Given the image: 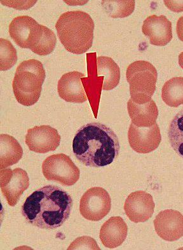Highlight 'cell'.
<instances>
[{"label":"cell","instance_id":"ba28073f","mask_svg":"<svg viewBox=\"0 0 183 250\" xmlns=\"http://www.w3.org/2000/svg\"><path fill=\"white\" fill-rule=\"evenodd\" d=\"M42 33V25L29 16L17 17L9 25L10 37L23 48L33 50L39 43Z\"/></svg>","mask_w":183,"mask_h":250},{"label":"cell","instance_id":"8992f818","mask_svg":"<svg viewBox=\"0 0 183 250\" xmlns=\"http://www.w3.org/2000/svg\"><path fill=\"white\" fill-rule=\"evenodd\" d=\"M42 171L48 181L71 186L80 179L79 168L65 154H54L46 158L42 164Z\"/></svg>","mask_w":183,"mask_h":250},{"label":"cell","instance_id":"4316f807","mask_svg":"<svg viewBox=\"0 0 183 250\" xmlns=\"http://www.w3.org/2000/svg\"><path fill=\"white\" fill-rule=\"evenodd\" d=\"M164 3L166 6L169 10L174 12H183V1H171V0H165Z\"/></svg>","mask_w":183,"mask_h":250},{"label":"cell","instance_id":"6da1fadb","mask_svg":"<svg viewBox=\"0 0 183 250\" xmlns=\"http://www.w3.org/2000/svg\"><path fill=\"white\" fill-rule=\"evenodd\" d=\"M73 205V199L67 191L48 185L31 194L21 211L27 223L42 229L54 230L69 219Z\"/></svg>","mask_w":183,"mask_h":250},{"label":"cell","instance_id":"83f0119b","mask_svg":"<svg viewBox=\"0 0 183 250\" xmlns=\"http://www.w3.org/2000/svg\"><path fill=\"white\" fill-rule=\"evenodd\" d=\"M176 31H177L179 39L183 42V16L179 19Z\"/></svg>","mask_w":183,"mask_h":250},{"label":"cell","instance_id":"2e32d148","mask_svg":"<svg viewBox=\"0 0 183 250\" xmlns=\"http://www.w3.org/2000/svg\"><path fill=\"white\" fill-rule=\"evenodd\" d=\"M87 62L88 77L83 78L82 82L96 117L101 91L103 90V80L97 75V57L95 53L87 55Z\"/></svg>","mask_w":183,"mask_h":250},{"label":"cell","instance_id":"277c9868","mask_svg":"<svg viewBox=\"0 0 183 250\" xmlns=\"http://www.w3.org/2000/svg\"><path fill=\"white\" fill-rule=\"evenodd\" d=\"M46 73L42 63L36 59L23 61L17 67L12 82L17 101L31 106L39 100Z\"/></svg>","mask_w":183,"mask_h":250},{"label":"cell","instance_id":"30bf717a","mask_svg":"<svg viewBox=\"0 0 183 250\" xmlns=\"http://www.w3.org/2000/svg\"><path fill=\"white\" fill-rule=\"evenodd\" d=\"M25 144L31 151L46 153L54 151L60 145L61 138L56 129L42 125L27 130Z\"/></svg>","mask_w":183,"mask_h":250},{"label":"cell","instance_id":"d6986e66","mask_svg":"<svg viewBox=\"0 0 183 250\" xmlns=\"http://www.w3.org/2000/svg\"><path fill=\"white\" fill-rule=\"evenodd\" d=\"M23 156V148L14 137L6 134L0 135V169L16 164Z\"/></svg>","mask_w":183,"mask_h":250},{"label":"cell","instance_id":"ac0fdd59","mask_svg":"<svg viewBox=\"0 0 183 250\" xmlns=\"http://www.w3.org/2000/svg\"><path fill=\"white\" fill-rule=\"evenodd\" d=\"M127 109L132 124L139 127H150L157 124L158 107L152 99L148 103L139 104L131 99L127 104Z\"/></svg>","mask_w":183,"mask_h":250},{"label":"cell","instance_id":"3957f363","mask_svg":"<svg viewBox=\"0 0 183 250\" xmlns=\"http://www.w3.org/2000/svg\"><path fill=\"white\" fill-rule=\"evenodd\" d=\"M55 28L61 43L68 52L83 54L92 46L94 22L86 12L69 11L62 14Z\"/></svg>","mask_w":183,"mask_h":250},{"label":"cell","instance_id":"484cf974","mask_svg":"<svg viewBox=\"0 0 183 250\" xmlns=\"http://www.w3.org/2000/svg\"><path fill=\"white\" fill-rule=\"evenodd\" d=\"M68 250H99L100 248L95 239L89 236L80 237L70 245Z\"/></svg>","mask_w":183,"mask_h":250},{"label":"cell","instance_id":"7c38bea8","mask_svg":"<svg viewBox=\"0 0 183 250\" xmlns=\"http://www.w3.org/2000/svg\"><path fill=\"white\" fill-rule=\"evenodd\" d=\"M155 207L152 195L139 190L133 192L127 197L124 210L132 222L140 223L146 222L152 217Z\"/></svg>","mask_w":183,"mask_h":250},{"label":"cell","instance_id":"9c48e42d","mask_svg":"<svg viewBox=\"0 0 183 250\" xmlns=\"http://www.w3.org/2000/svg\"><path fill=\"white\" fill-rule=\"evenodd\" d=\"M29 186V177L24 169L4 168L0 171V187L10 207L18 204L23 192Z\"/></svg>","mask_w":183,"mask_h":250},{"label":"cell","instance_id":"603a6c76","mask_svg":"<svg viewBox=\"0 0 183 250\" xmlns=\"http://www.w3.org/2000/svg\"><path fill=\"white\" fill-rule=\"evenodd\" d=\"M102 6L108 16L112 18H125L133 14L135 9V1H103Z\"/></svg>","mask_w":183,"mask_h":250},{"label":"cell","instance_id":"7402d4cb","mask_svg":"<svg viewBox=\"0 0 183 250\" xmlns=\"http://www.w3.org/2000/svg\"><path fill=\"white\" fill-rule=\"evenodd\" d=\"M168 137L172 149L183 158V109L171 121Z\"/></svg>","mask_w":183,"mask_h":250},{"label":"cell","instance_id":"5bb4252c","mask_svg":"<svg viewBox=\"0 0 183 250\" xmlns=\"http://www.w3.org/2000/svg\"><path fill=\"white\" fill-rule=\"evenodd\" d=\"M85 77L86 75L78 71L63 75L57 86L59 97L68 103L81 104L86 102L88 97L82 82V78Z\"/></svg>","mask_w":183,"mask_h":250},{"label":"cell","instance_id":"ffe728a7","mask_svg":"<svg viewBox=\"0 0 183 250\" xmlns=\"http://www.w3.org/2000/svg\"><path fill=\"white\" fill-rule=\"evenodd\" d=\"M97 75L103 80V90H112L120 82V69L109 57L100 56L97 58Z\"/></svg>","mask_w":183,"mask_h":250},{"label":"cell","instance_id":"44dd1931","mask_svg":"<svg viewBox=\"0 0 183 250\" xmlns=\"http://www.w3.org/2000/svg\"><path fill=\"white\" fill-rule=\"evenodd\" d=\"M161 98L170 107H178L183 104V78L174 77L164 84Z\"/></svg>","mask_w":183,"mask_h":250},{"label":"cell","instance_id":"52a82bcc","mask_svg":"<svg viewBox=\"0 0 183 250\" xmlns=\"http://www.w3.org/2000/svg\"><path fill=\"white\" fill-rule=\"evenodd\" d=\"M112 200L104 188H89L80 200V212L85 219L92 222L99 221L110 213Z\"/></svg>","mask_w":183,"mask_h":250},{"label":"cell","instance_id":"5b68a950","mask_svg":"<svg viewBox=\"0 0 183 250\" xmlns=\"http://www.w3.org/2000/svg\"><path fill=\"white\" fill-rule=\"evenodd\" d=\"M126 78L132 100L139 104L152 100L158 80V73L152 63L144 61L132 63L127 67Z\"/></svg>","mask_w":183,"mask_h":250},{"label":"cell","instance_id":"7a4b0ae2","mask_svg":"<svg viewBox=\"0 0 183 250\" xmlns=\"http://www.w3.org/2000/svg\"><path fill=\"white\" fill-rule=\"evenodd\" d=\"M120 149V143L115 133L100 123L84 125L73 139L74 155L88 167L108 166L118 158Z\"/></svg>","mask_w":183,"mask_h":250},{"label":"cell","instance_id":"e0dca14e","mask_svg":"<svg viewBox=\"0 0 183 250\" xmlns=\"http://www.w3.org/2000/svg\"><path fill=\"white\" fill-rule=\"evenodd\" d=\"M127 232L128 228L122 218L112 217L102 226L99 238L104 247L114 249L123 244Z\"/></svg>","mask_w":183,"mask_h":250},{"label":"cell","instance_id":"cb8c5ba5","mask_svg":"<svg viewBox=\"0 0 183 250\" xmlns=\"http://www.w3.org/2000/svg\"><path fill=\"white\" fill-rule=\"evenodd\" d=\"M18 61V53L11 42L3 38L0 39V71L12 68Z\"/></svg>","mask_w":183,"mask_h":250},{"label":"cell","instance_id":"4fadbf2b","mask_svg":"<svg viewBox=\"0 0 183 250\" xmlns=\"http://www.w3.org/2000/svg\"><path fill=\"white\" fill-rule=\"evenodd\" d=\"M154 226L157 234L163 240L177 241L183 236V215L180 211L166 209L157 215Z\"/></svg>","mask_w":183,"mask_h":250},{"label":"cell","instance_id":"8fae6325","mask_svg":"<svg viewBox=\"0 0 183 250\" xmlns=\"http://www.w3.org/2000/svg\"><path fill=\"white\" fill-rule=\"evenodd\" d=\"M130 146L135 151L148 154L158 148L161 143L160 130L158 124L150 127H139L130 125L128 131Z\"/></svg>","mask_w":183,"mask_h":250},{"label":"cell","instance_id":"9a60e30c","mask_svg":"<svg viewBox=\"0 0 183 250\" xmlns=\"http://www.w3.org/2000/svg\"><path fill=\"white\" fill-rule=\"evenodd\" d=\"M142 31L153 45H167L172 39V23L164 16L153 15L144 21Z\"/></svg>","mask_w":183,"mask_h":250},{"label":"cell","instance_id":"d4e9b609","mask_svg":"<svg viewBox=\"0 0 183 250\" xmlns=\"http://www.w3.org/2000/svg\"><path fill=\"white\" fill-rule=\"evenodd\" d=\"M42 28L43 33L39 43L31 51L39 56H46L50 54L55 49L57 38L54 32L47 27L42 25Z\"/></svg>","mask_w":183,"mask_h":250},{"label":"cell","instance_id":"f1b7e54d","mask_svg":"<svg viewBox=\"0 0 183 250\" xmlns=\"http://www.w3.org/2000/svg\"><path fill=\"white\" fill-rule=\"evenodd\" d=\"M179 63H180V66L183 69V52L181 53L180 56H179Z\"/></svg>","mask_w":183,"mask_h":250}]
</instances>
